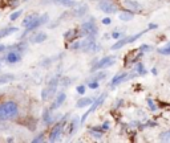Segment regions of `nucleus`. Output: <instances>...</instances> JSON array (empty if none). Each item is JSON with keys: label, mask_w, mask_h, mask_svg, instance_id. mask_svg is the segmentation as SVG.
Here are the masks:
<instances>
[{"label": "nucleus", "mask_w": 170, "mask_h": 143, "mask_svg": "<svg viewBox=\"0 0 170 143\" xmlns=\"http://www.w3.org/2000/svg\"><path fill=\"white\" fill-rule=\"evenodd\" d=\"M19 114V107H17L16 102L7 101L0 104V121H9L16 118Z\"/></svg>", "instance_id": "1"}, {"label": "nucleus", "mask_w": 170, "mask_h": 143, "mask_svg": "<svg viewBox=\"0 0 170 143\" xmlns=\"http://www.w3.org/2000/svg\"><path fill=\"white\" fill-rule=\"evenodd\" d=\"M57 81H59V78H53L52 81H50V82L48 83V86H47L45 89L43 90V93H41V98H43L44 101L49 100V98H52L53 95H55L56 90H57Z\"/></svg>", "instance_id": "2"}, {"label": "nucleus", "mask_w": 170, "mask_h": 143, "mask_svg": "<svg viewBox=\"0 0 170 143\" xmlns=\"http://www.w3.org/2000/svg\"><path fill=\"white\" fill-rule=\"evenodd\" d=\"M105 98H106V94H102V95H100V97L97 98L96 101H93V102H92V107H90V109L88 110V111H86L85 114L82 115V118H81V123H84V122H85V119L88 118V117H89L90 114H92L93 111H96V110L99 109L100 106L104 104V101H105Z\"/></svg>", "instance_id": "3"}, {"label": "nucleus", "mask_w": 170, "mask_h": 143, "mask_svg": "<svg viewBox=\"0 0 170 143\" xmlns=\"http://www.w3.org/2000/svg\"><path fill=\"white\" fill-rule=\"evenodd\" d=\"M93 43H95V39H93V36H88L86 39L81 40V41H78V43H76L72 48H73V49H81V50H85V52H88L89 46L92 45Z\"/></svg>", "instance_id": "4"}, {"label": "nucleus", "mask_w": 170, "mask_h": 143, "mask_svg": "<svg viewBox=\"0 0 170 143\" xmlns=\"http://www.w3.org/2000/svg\"><path fill=\"white\" fill-rule=\"evenodd\" d=\"M63 127H64L63 122H59V123H56L55 126H53V129H52V131H50V134H49V141L50 142H56L57 139L60 138L61 133H63Z\"/></svg>", "instance_id": "5"}, {"label": "nucleus", "mask_w": 170, "mask_h": 143, "mask_svg": "<svg viewBox=\"0 0 170 143\" xmlns=\"http://www.w3.org/2000/svg\"><path fill=\"white\" fill-rule=\"evenodd\" d=\"M81 29H82V33L84 35H88V36H95L97 33V27L95 25L93 21H86L81 25Z\"/></svg>", "instance_id": "6"}, {"label": "nucleus", "mask_w": 170, "mask_h": 143, "mask_svg": "<svg viewBox=\"0 0 170 143\" xmlns=\"http://www.w3.org/2000/svg\"><path fill=\"white\" fill-rule=\"evenodd\" d=\"M114 60H116V57H114V56L104 57V58H101V60H100L99 62H97L93 69H104V68H109L110 65H113V64H114Z\"/></svg>", "instance_id": "7"}, {"label": "nucleus", "mask_w": 170, "mask_h": 143, "mask_svg": "<svg viewBox=\"0 0 170 143\" xmlns=\"http://www.w3.org/2000/svg\"><path fill=\"white\" fill-rule=\"evenodd\" d=\"M48 20V15H43V16H40V17H37L33 23H31L29 25H27V29H25V33L27 32H31V31H33V29H36V28H39L40 25H43L45 23V21Z\"/></svg>", "instance_id": "8"}, {"label": "nucleus", "mask_w": 170, "mask_h": 143, "mask_svg": "<svg viewBox=\"0 0 170 143\" xmlns=\"http://www.w3.org/2000/svg\"><path fill=\"white\" fill-rule=\"evenodd\" d=\"M99 7L101 11H104V12H106V13H114L116 12V7L112 4L110 2H108V0H101L99 3Z\"/></svg>", "instance_id": "9"}, {"label": "nucleus", "mask_w": 170, "mask_h": 143, "mask_svg": "<svg viewBox=\"0 0 170 143\" xmlns=\"http://www.w3.org/2000/svg\"><path fill=\"white\" fill-rule=\"evenodd\" d=\"M13 80H15V76L11 74V73H5V74H2V76H0V85H4V83L12 82Z\"/></svg>", "instance_id": "10"}, {"label": "nucleus", "mask_w": 170, "mask_h": 143, "mask_svg": "<svg viewBox=\"0 0 170 143\" xmlns=\"http://www.w3.org/2000/svg\"><path fill=\"white\" fill-rule=\"evenodd\" d=\"M7 61L8 62H11V64H15V62H17V61H20V54L17 53V52H9L8 54H7Z\"/></svg>", "instance_id": "11"}, {"label": "nucleus", "mask_w": 170, "mask_h": 143, "mask_svg": "<svg viewBox=\"0 0 170 143\" xmlns=\"http://www.w3.org/2000/svg\"><path fill=\"white\" fill-rule=\"evenodd\" d=\"M124 4L128 7V8H130V9H136V11H141V9H142V7H141L140 3L133 2V0H125Z\"/></svg>", "instance_id": "12"}, {"label": "nucleus", "mask_w": 170, "mask_h": 143, "mask_svg": "<svg viewBox=\"0 0 170 143\" xmlns=\"http://www.w3.org/2000/svg\"><path fill=\"white\" fill-rule=\"evenodd\" d=\"M128 77V73H121V74H118V76H116L113 80H112V82H110V86H116V85H118L120 82H122L124 80Z\"/></svg>", "instance_id": "13"}, {"label": "nucleus", "mask_w": 170, "mask_h": 143, "mask_svg": "<svg viewBox=\"0 0 170 143\" xmlns=\"http://www.w3.org/2000/svg\"><path fill=\"white\" fill-rule=\"evenodd\" d=\"M47 40V35L44 33V32H39L37 35H35L33 37H32V43H37V44H40L43 41H45Z\"/></svg>", "instance_id": "14"}, {"label": "nucleus", "mask_w": 170, "mask_h": 143, "mask_svg": "<svg viewBox=\"0 0 170 143\" xmlns=\"http://www.w3.org/2000/svg\"><path fill=\"white\" fill-rule=\"evenodd\" d=\"M65 98H67L65 93H60L59 95H57V98H56V101H55V105L52 106V109H57L60 105H63L64 101H65Z\"/></svg>", "instance_id": "15"}, {"label": "nucleus", "mask_w": 170, "mask_h": 143, "mask_svg": "<svg viewBox=\"0 0 170 143\" xmlns=\"http://www.w3.org/2000/svg\"><path fill=\"white\" fill-rule=\"evenodd\" d=\"M92 102H93L92 98H81V100L77 101L76 106H77V107H85V106H89Z\"/></svg>", "instance_id": "16"}, {"label": "nucleus", "mask_w": 170, "mask_h": 143, "mask_svg": "<svg viewBox=\"0 0 170 143\" xmlns=\"http://www.w3.org/2000/svg\"><path fill=\"white\" fill-rule=\"evenodd\" d=\"M118 17H120V20L122 21H129L133 19V13L132 12H126V11H122V12L118 13Z\"/></svg>", "instance_id": "17"}, {"label": "nucleus", "mask_w": 170, "mask_h": 143, "mask_svg": "<svg viewBox=\"0 0 170 143\" xmlns=\"http://www.w3.org/2000/svg\"><path fill=\"white\" fill-rule=\"evenodd\" d=\"M37 17H39L37 13H31V15H28V16L25 17V20L23 21V25H25V27H27V25H29L31 23H33V21L37 19Z\"/></svg>", "instance_id": "18"}, {"label": "nucleus", "mask_w": 170, "mask_h": 143, "mask_svg": "<svg viewBox=\"0 0 170 143\" xmlns=\"http://www.w3.org/2000/svg\"><path fill=\"white\" fill-rule=\"evenodd\" d=\"M160 54H165V56H170V43H168L165 46L160 48V49L157 50Z\"/></svg>", "instance_id": "19"}, {"label": "nucleus", "mask_w": 170, "mask_h": 143, "mask_svg": "<svg viewBox=\"0 0 170 143\" xmlns=\"http://www.w3.org/2000/svg\"><path fill=\"white\" fill-rule=\"evenodd\" d=\"M160 138H161V141L170 142V130H169V131H165V133H162Z\"/></svg>", "instance_id": "20"}, {"label": "nucleus", "mask_w": 170, "mask_h": 143, "mask_svg": "<svg viewBox=\"0 0 170 143\" xmlns=\"http://www.w3.org/2000/svg\"><path fill=\"white\" fill-rule=\"evenodd\" d=\"M90 134H92L95 138H97V139H101V138H102V133H101V131H95V130H90Z\"/></svg>", "instance_id": "21"}, {"label": "nucleus", "mask_w": 170, "mask_h": 143, "mask_svg": "<svg viewBox=\"0 0 170 143\" xmlns=\"http://www.w3.org/2000/svg\"><path fill=\"white\" fill-rule=\"evenodd\" d=\"M85 12H86V5H82L81 9H80V8L77 9V12H76V16H82V15H84Z\"/></svg>", "instance_id": "22"}, {"label": "nucleus", "mask_w": 170, "mask_h": 143, "mask_svg": "<svg viewBox=\"0 0 170 143\" xmlns=\"http://www.w3.org/2000/svg\"><path fill=\"white\" fill-rule=\"evenodd\" d=\"M50 121H52V118H50V113L49 111H45L44 113V122L45 123H49Z\"/></svg>", "instance_id": "23"}, {"label": "nucleus", "mask_w": 170, "mask_h": 143, "mask_svg": "<svg viewBox=\"0 0 170 143\" xmlns=\"http://www.w3.org/2000/svg\"><path fill=\"white\" fill-rule=\"evenodd\" d=\"M56 3L63 4V5H69V4H72V0H56Z\"/></svg>", "instance_id": "24"}, {"label": "nucleus", "mask_w": 170, "mask_h": 143, "mask_svg": "<svg viewBox=\"0 0 170 143\" xmlns=\"http://www.w3.org/2000/svg\"><path fill=\"white\" fill-rule=\"evenodd\" d=\"M20 15H21V11H17V12H13L12 15H11V20H12V21H15V20L17 19V17L20 16Z\"/></svg>", "instance_id": "25"}, {"label": "nucleus", "mask_w": 170, "mask_h": 143, "mask_svg": "<svg viewBox=\"0 0 170 143\" xmlns=\"http://www.w3.org/2000/svg\"><path fill=\"white\" fill-rule=\"evenodd\" d=\"M44 141V134H40V137H36L35 139H33V142L35 143H37V142H43Z\"/></svg>", "instance_id": "26"}, {"label": "nucleus", "mask_w": 170, "mask_h": 143, "mask_svg": "<svg viewBox=\"0 0 170 143\" xmlns=\"http://www.w3.org/2000/svg\"><path fill=\"white\" fill-rule=\"evenodd\" d=\"M89 87L90 89H97V87H99V82H96V81L89 82Z\"/></svg>", "instance_id": "27"}, {"label": "nucleus", "mask_w": 170, "mask_h": 143, "mask_svg": "<svg viewBox=\"0 0 170 143\" xmlns=\"http://www.w3.org/2000/svg\"><path fill=\"white\" fill-rule=\"evenodd\" d=\"M77 93H78V94H84V93H85V87L82 86V85L77 86Z\"/></svg>", "instance_id": "28"}, {"label": "nucleus", "mask_w": 170, "mask_h": 143, "mask_svg": "<svg viewBox=\"0 0 170 143\" xmlns=\"http://www.w3.org/2000/svg\"><path fill=\"white\" fill-rule=\"evenodd\" d=\"M138 70H140V74H145V68L142 66V65H138Z\"/></svg>", "instance_id": "29"}, {"label": "nucleus", "mask_w": 170, "mask_h": 143, "mask_svg": "<svg viewBox=\"0 0 170 143\" xmlns=\"http://www.w3.org/2000/svg\"><path fill=\"white\" fill-rule=\"evenodd\" d=\"M110 21H112V20L109 19V17H105V19H104V20H102V23H104V24H106V25H108V24H110Z\"/></svg>", "instance_id": "30"}, {"label": "nucleus", "mask_w": 170, "mask_h": 143, "mask_svg": "<svg viewBox=\"0 0 170 143\" xmlns=\"http://www.w3.org/2000/svg\"><path fill=\"white\" fill-rule=\"evenodd\" d=\"M147 49H150V46H147V45H142L140 48V50H147Z\"/></svg>", "instance_id": "31"}, {"label": "nucleus", "mask_w": 170, "mask_h": 143, "mask_svg": "<svg viewBox=\"0 0 170 143\" xmlns=\"http://www.w3.org/2000/svg\"><path fill=\"white\" fill-rule=\"evenodd\" d=\"M112 36H113L114 39H118V37H120V33H117V32H114V33L112 35Z\"/></svg>", "instance_id": "32"}, {"label": "nucleus", "mask_w": 170, "mask_h": 143, "mask_svg": "<svg viewBox=\"0 0 170 143\" xmlns=\"http://www.w3.org/2000/svg\"><path fill=\"white\" fill-rule=\"evenodd\" d=\"M5 49V45H3V44H0V52H3V50Z\"/></svg>", "instance_id": "33"}, {"label": "nucleus", "mask_w": 170, "mask_h": 143, "mask_svg": "<svg viewBox=\"0 0 170 143\" xmlns=\"http://www.w3.org/2000/svg\"><path fill=\"white\" fill-rule=\"evenodd\" d=\"M149 104H150V107L155 110V105H153V102H151V101H149Z\"/></svg>", "instance_id": "34"}, {"label": "nucleus", "mask_w": 170, "mask_h": 143, "mask_svg": "<svg viewBox=\"0 0 170 143\" xmlns=\"http://www.w3.org/2000/svg\"><path fill=\"white\" fill-rule=\"evenodd\" d=\"M108 127H109V123H108V122H105V123H104V129H108Z\"/></svg>", "instance_id": "35"}, {"label": "nucleus", "mask_w": 170, "mask_h": 143, "mask_svg": "<svg viewBox=\"0 0 170 143\" xmlns=\"http://www.w3.org/2000/svg\"><path fill=\"white\" fill-rule=\"evenodd\" d=\"M4 31H0V39H2V37H4Z\"/></svg>", "instance_id": "36"}, {"label": "nucleus", "mask_w": 170, "mask_h": 143, "mask_svg": "<svg viewBox=\"0 0 170 143\" xmlns=\"http://www.w3.org/2000/svg\"><path fill=\"white\" fill-rule=\"evenodd\" d=\"M25 2H27V0H25Z\"/></svg>", "instance_id": "37"}]
</instances>
